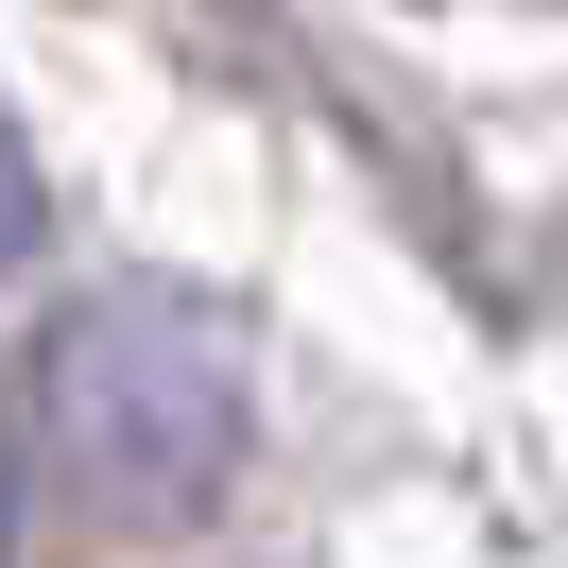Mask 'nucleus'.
Segmentation results:
<instances>
[{"label":"nucleus","instance_id":"obj_1","mask_svg":"<svg viewBox=\"0 0 568 568\" xmlns=\"http://www.w3.org/2000/svg\"><path fill=\"white\" fill-rule=\"evenodd\" d=\"M242 327L207 293H87L36 327L18 396H0V448L36 517H207L224 465H242Z\"/></svg>","mask_w":568,"mask_h":568},{"label":"nucleus","instance_id":"obj_2","mask_svg":"<svg viewBox=\"0 0 568 568\" xmlns=\"http://www.w3.org/2000/svg\"><path fill=\"white\" fill-rule=\"evenodd\" d=\"M36 224H52V207H36V155H18V121H0V276L36 258Z\"/></svg>","mask_w":568,"mask_h":568}]
</instances>
